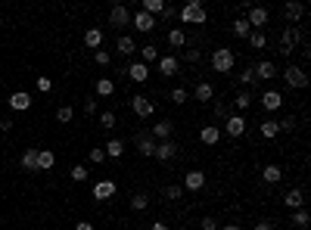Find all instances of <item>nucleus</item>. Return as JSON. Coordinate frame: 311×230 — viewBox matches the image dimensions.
<instances>
[{"label":"nucleus","instance_id":"nucleus-57","mask_svg":"<svg viewBox=\"0 0 311 230\" xmlns=\"http://www.w3.org/2000/svg\"><path fill=\"white\" fill-rule=\"evenodd\" d=\"M75 230H94V224H90V221H78Z\"/></svg>","mask_w":311,"mask_h":230},{"label":"nucleus","instance_id":"nucleus-3","mask_svg":"<svg viewBox=\"0 0 311 230\" xmlns=\"http://www.w3.org/2000/svg\"><path fill=\"white\" fill-rule=\"evenodd\" d=\"M283 78H286L289 87H296V91H305V87H308V75H305L302 65H286L283 68Z\"/></svg>","mask_w":311,"mask_h":230},{"label":"nucleus","instance_id":"nucleus-23","mask_svg":"<svg viewBox=\"0 0 311 230\" xmlns=\"http://www.w3.org/2000/svg\"><path fill=\"white\" fill-rule=\"evenodd\" d=\"M137 149H140V156H156V140L150 134H140L137 137Z\"/></svg>","mask_w":311,"mask_h":230},{"label":"nucleus","instance_id":"nucleus-17","mask_svg":"<svg viewBox=\"0 0 311 230\" xmlns=\"http://www.w3.org/2000/svg\"><path fill=\"white\" fill-rule=\"evenodd\" d=\"M262 106H265L268 112H277L280 106H283V97H280L277 91H265V94H262Z\"/></svg>","mask_w":311,"mask_h":230},{"label":"nucleus","instance_id":"nucleus-2","mask_svg":"<svg viewBox=\"0 0 311 230\" xmlns=\"http://www.w3.org/2000/svg\"><path fill=\"white\" fill-rule=\"evenodd\" d=\"M233 62H236V59H233V50H230V47H218V50L212 53V65H215V72H221V75L230 72Z\"/></svg>","mask_w":311,"mask_h":230},{"label":"nucleus","instance_id":"nucleus-9","mask_svg":"<svg viewBox=\"0 0 311 230\" xmlns=\"http://www.w3.org/2000/svg\"><path fill=\"white\" fill-rule=\"evenodd\" d=\"M109 22H112L115 28H125V25H131V13H128V7H112V13H109Z\"/></svg>","mask_w":311,"mask_h":230},{"label":"nucleus","instance_id":"nucleus-42","mask_svg":"<svg viewBox=\"0 0 311 230\" xmlns=\"http://www.w3.org/2000/svg\"><path fill=\"white\" fill-rule=\"evenodd\" d=\"M215 118H218V121H227V118H230L227 103H218V106H215Z\"/></svg>","mask_w":311,"mask_h":230},{"label":"nucleus","instance_id":"nucleus-38","mask_svg":"<svg viewBox=\"0 0 311 230\" xmlns=\"http://www.w3.org/2000/svg\"><path fill=\"white\" fill-rule=\"evenodd\" d=\"M233 103H236V106H240V109L246 112L249 106H252V94H249V91H240V94H236V100H233Z\"/></svg>","mask_w":311,"mask_h":230},{"label":"nucleus","instance_id":"nucleus-6","mask_svg":"<svg viewBox=\"0 0 311 230\" xmlns=\"http://www.w3.org/2000/svg\"><path fill=\"white\" fill-rule=\"evenodd\" d=\"M131 109H134V115H137V118H150V115L156 112V106L146 100L143 94H137V97H131Z\"/></svg>","mask_w":311,"mask_h":230},{"label":"nucleus","instance_id":"nucleus-10","mask_svg":"<svg viewBox=\"0 0 311 230\" xmlns=\"http://www.w3.org/2000/svg\"><path fill=\"white\" fill-rule=\"evenodd\" d=\"M177 156V143L174 140H162V143H156V159L159 162H168V159Z\"/></svg>","mask_w":311,"mask_h":230},{"label":"nucleus","instance_id":"nucleus-32","mask_svg":"<svg viewBox=\"0 0 311 230\" xmlns=\"http://www.w3.org/2000/svg\"><path fill=\"white\" fill-rule=\"evenodd\" d=\"M168 44H171V47H184V44H187L184 28H171V31H168Z\"/></svg>","mask_w":311,"mask_h":230},{"label":"nucleus","instance_id":"nucleus-28","mask_svg":"<svg viewBox=\"0 0 311 230\" xmlns=\"http://www.w3.org/2000/svg\"><path fill=\"white\" fill-rule=\"evenodd\" d=\"M262 178H265V184H277V181L283 178V171H280V165H265Z\"/></svg>","mask_w":311,"mask_h":230},{"label":"nucleus","instance_id":"nucleus-50","mask_svg":"<svg viewBox=\"0 0 311 230\" xmlns=\"http://www.w3.org/2000/svg\"><path fill=\"white\" fill-rule=\"evenodd\" d=\"M84 112H87V115H94V112H97V100H94V97L84 100Z\"/></svg>","mask_w":311,"mask_h":230},{"label":"nucleus","instance_id":"nucleus-12","mask_svg":"<svg viewBox=\"0 0 311 230\" xmlns=\"http://www.w3.org/2000/svg\"><path fill=\"white\" fill-rule=\"evenodd\" d=\"M184 187H187V190H193V193H196V190H203V187H206V174L199 171V168L187 171V174H184Z\"/></svg>","mask_w":311,"mask_h":230},{"label":"nucleus","instance_id":"nucleus-56","mask_svg":"<svg viewBox=\"0 0 311 230\" xmlns=\"http://www.w3.org/2000/svg\"><path fill=\"white\" fill-rule=\"evenodd\" d=\"M255 230H277V227H274L271 221H262V224H255Z\"/></svg>","mask_w":311,"mask_h":230},{"label":"nucleus","instance_id":"nucleus-8","mask_svg":"<svg viewBox=\"0 0 311 230\" xmlns=\"http://www.w3.org/2000/svg\"><path fill=\"white\" fill-rule=\"evenodd\" d=\"M125 75L131 78L134 84H143L146 78H150V65H143V62H134V65H128V68H125Z\"/></svg>","mask_w":311,"mask_h":230},{"label":"nucleus","instance_id":"nucleus-29","mask_svg":"<svg viewBox=\"0 0 311 230\" xmlns=\"http://www.w3.org/2000/svg\"><path fill=\"white\" fill-rule=\"evenodd\" d=\"M233 34H236V38H243V41H246L249 34H252V25L246 22V16H240V19L233 22Z\"/></svg>","mask_w":311,"mask_h":230},{"label":"nucleus","instance_id":"nucleus-37","mask_svg":"<svg viewBox=\"0 0 311 230\" xmlns=\"http://www.w3.org/2000/svg\"><path fill=\"white\" fill-rule=\"evenodd\" d=\"M56 118L63 121V125H69V121L75 118V109H72V106H59V109H56Z\"/></svg>","mask_w":311,"mask_h":230},{"label":"nucleus","instance_id":"nucleus-27","mask_svg":"<svg viewBox=\"0 0 311 230\" xmlns=\"http://www.w3.org/2000/svg\"><path fill=\"white\" fill-rule=\"evenodd\" d=\"M259 131H262V137H265V140H274V137L280 134V128H277V121H274V118H265Z\"/></svg>","mask_w":311,"mask_h":230},{"label":"nucleus","instance_id":"nucleus-11","mask_svg":"<svg viewBox=\"0 0 311 230\" xmlns=\"http://www.w3.org/2000/svg\"><path fill=\"white\" fill-rule=\"evenodd\" d=\"M224 131H227L230 137H243V134H246V118H243V115H230V118L224 121Z\"/></svg>","mask_w":311,"mask_h":230},{"label":"nucleus","instance_id":"nucleus-18","mask_svg":"<svg viewBox=\"0 0 311 230\" xmlns=\"http://www.w3.org/2000/svg\"><path fill=\"white\" fill-rule=\"evenodd\" d=\"M283 13H286V19H289V25H296L302 16H305V7L299 4V0H289V4L283 7Z\"/></svg>","mask_w":311,"mask_h":230},{"label":"nucleus","instance_id":"nucleus-25","mask_svg":"<svg viewBox=\"0 0 311 230\" xmlns=\"http://www.w3.org/2000/svg\"><path fill=\"white\" fill-rule=\"evenodd\" d=\"M283 202H286V208H302V202H305V193L296 187V190H289L286 196H283Z\"/></svg>","mask_w":311,"mask_h":230},{"label":"nucleus","instance_id":"nucleus-55","mask_svg":"<svg viewBox=\"0 0 311 230\" xmlns=\"http://www.w3.org/2000/svg\"><path fill=\"white\" fill-rule=\"evenodd\" d=\"M0 131H4V134L13 131V121H10V118H0Z\"/></svg>","mask_w":311,"mask_h":230},{"label":"nucleus","instance_id":"nucleus-54","mask_svg":"<svg viewBox=\"0 0 311 230\" xmlns=\"http://www.w3.org/2000/svg\"><path fill=\"white\" fill-rule=\"evenodd\" d=\"M184 59H187V62H199V50H187Z\"/></svg>","mask_w":311,"mask_h":230},{"label":"nucleus","instance_id":"nucleus-51","mask_svg":"<svg viewBox=\"0 0 311 230\" xmlns=\"http://www.w3.org/2000/svg\"><path fill=\"white\" fill-rule=\"evenodd\" d=\"M240 81H243V84H252V81H255V72H252V68H243V75H240Z\"/></svg>","mask_w":311,"mask_h":230},{"label":"nucleus","instance_id":"nucleus-41","mask_svg":"<svg viewBox=\"0 0 311 230\" xmlns=\"http://www.w3.org/2000/svg\"><path fill=\"white\" fill-rule=\"evenodd\" d=\"M292 224H296V227H308V211L296 208V211H292Z\"/></svg>","mask_w":311,"mask_h":230},{"label":"nucleus","instance_id":"nucleus-1","mask_svg":"<svg viewBox=\"0 0 311 230\" xmlns=\"http://www.w3.org/2000/svg\"><path fill=\"white\" fill-rule=\"evenodd\" d=\"M177 19L184 22V25H206L209 16H206V7L199 4V0H190L187 7H180V10H177Z\"/></svg>","mask_w":311,"mask_h":230},{"label":"nucleus","instance_id":"nucleus-35","mask_svg":"<svg viewBox=\"0 0 311 230\" xmlns=\"http://www.w3.org/2000/svg\"><path fill=\"white\" fill-rule=\"evenodd\" d=\"M103 152H106V156H112V159H118V156L125 152V143H121V140H109Z\"/></svg>","mask_w":311,"mask_h":230},{"label":"nucleus","instance_id":"nucleus-46","mask_svg":"<svg viewBox=\"0 0 311 230\" xmlns=\"http://www.w3.org/2000/svg\"><path fill=\"white\" fill-rule=\"evenodd\" d=\"M94 59H97V65H109V62H112V56H109L106 50H94Z\"/></svg>","mask_w":311,"mask_h":230},{"label":"nucleus","instance_id":"nucleus-20","mask_svg":"<svg viewBox=\"0 0 311 230\" xmlns=\"http://www.w3.org/2000/svg\"><path fill=\"white\" fill-rule=\"evenodd\" d=\"M10 106H13V109H16V112H25V109H28V106H31V97H28L25 91H16V94L10 97Z\"/></svg>","mask_w":311,"mask_h":230},{"label":"nucleus","instance_id":"nucleus-22","mask_svg":"<svg viewBox=\"0 0 311 230\" xmlns=\"http://www.w3.org/2000/svg\"><path fill=\"white\" fill-rule=\"evenodd\" d=\"M53 165H56V156H53V149H38V171H50Z\"/></svg>","mask_w":311,"mask_h":230},{"label":"nucleus","instance_id":"nucleus-47","mask_svg":"<svg viewBox=\"0 0 311 230\" xmlns=\"http://www.w3.org/2000/svg\"><path fill=\"white\" fill-rule=\"evenodd\" d=\"M38 91H41V94H50V91H53V81H50L47 75H41V78H38Z\"/></svg>","mask_w":311,"mask_h":230},{"label":"nucleus","instance_id":"nucleus-45","mask_svg":"<svg viewBox=\"0 0 311 230\" xmlns=\"http://www.w3.org/2000/svg\"><path fill=\"white\" fill-rule=\"evenodd\" d=\"M72 181H78V184L87 181V168H84V165H75V168H72Z\"/></svg>","mask_w":311,"mask_h":230},{"label":"nucleus","instance_id":"nucleus-31","mask_svg":"<svg viewBox=\"0 0 311 230\" xmlns=\"http://www.w3.org/2000/svg\"><path fill=\"white\" fill-rule=\"evenodd\" d=\"M168 100H171L174 106H184V103L190 100V91H187V87H174V91L168 94Z\"/></svg>","mask_w":311,"mask_h":230},{"label":"nucleus","instance_id":"nucleus-39","mask_svg":"<svg viewBox=\"0 0 311 230\" xmlns=\"http://www.w3.org/2000/svg\"><path fill=\"white\" fill-rule=\"evenodd\" d=\"M146 205H150V196H146V193H137V196L131 199V208H134V211H143Z\"/></svg>","mask_w":311,"mask_h":230},{"label":"nucleus","instance_id":"nucleus-19","mask_svg":"<svg viewBox=\"0 0 311 230\" xmlns=\"http://www.w3.org/2000/svg\"><path fill=\"white\" fill-rule=\"evenodd\" d=\"M215 97V87L209 84V81H199L196 87H193V100H199V103H209Z\"/></svg>","mask_w":311,"mask_h":230},{"label":"nucleus","instance_id":"nucleus-13","mask_svg":"<svg viewBox=\"0 0 311 230\" xmlns=\"http://www.w3.org/2000/svg\"><path fill=\"white\" fill-rule=\"evenodd\" d=\"M171 134H174V121H159V125H153V140H171Z\"/></svg>","mask_w":311,"mask_h":230},{"label":"nucleus","instance_id":"nucleus-43","mask_svg":"<svg viewBox=\"0 0 311 230\" xmlns=\"http://www.w3.org/2000/svg\"><path fill=\"white\" fill-rule=\"evenodd\" d=\"M180 193H184V187L168 184V187H165V199H180Z\"/></svg>","mask_w":311,"mask_h":230},{"label":"nucleus","instance_id":"nucleus-44","mask_svg":"<svg viewBox=\"0 0 311 230\" xmlns=\"http://www.w3.org/2000/svg\"><path fill=\"white\" fill-rule=\"evenodd\" d=\"M100 125H103L106 131H109V128H115V112H103V115H100Z\"/></svg>","mask_w":311,"mask_h":230},{"label":"nucleus","instance_id":"nucleus-21","mask_svg":"<svg viewBox=\"0 0 311 230\" xmlns=\"http://www.w3.org/2000/svg\"><path fill=\"white\" fill-rule=\"evenodd\" d=\"M199 140H203V143H206V146H215V143H218V140H221V131H218L215 125H206L203 131H199Z\"/></svg>","mask_w":311,"mask_h":230},{"label":"nucleus","instance_id":"nucleus-4","mask_svg":"<svg viewBox=\"0 0 311 230\" xmlns=\"http://www.w3.org/2000/svg\"><path fill=\"white\" fill-rule=\"evenodd\" d=\"M299 41H302V31H299L296 25H286L283 34H280V47H283L280 53H292V47H296Z\"/></svg>","mask_w":311,"mask_h":230},{"label":"nucleus","instance_id":"nucleus-36","mask_svg":"<svg viewBox=\"0 0 311 230\" xmlns=\"http://www.w3.org/2000/svg\"><path fill=\"white\" fill-rule=\"evenodd\" d=\"M246 41H249V44H252L255 50H262V47L268 44V38H265V31H252V34H249V38H246Z\"/></svg>","mask_w":311,"mask_h":230},{"label":"nucleus","instance_id":"nucleus-33","mask_svg":"<svg viewBox=\"0 0 311 230\" xmlns=\"http://www.w3.org/2000/svg\"><path fill=\"white\" fill-rule=\"evenodd\" d=\"M97 94H100V97H112V94H115L112 78H100V81H97Z\"/></svg>","mask_w":311,"mask_h":230},{"label":"nucleus","instance_id":"nucleus-58","mask_svg":"<svg viewBox=\"0 0 311 230\" xmlns=\"http://www.w3.org/2000/svg\"><path fill=\"white\" fill-rule=\"evenodd\" d=\"M143 230H168V224H150V227H143Z\"/></svg>","mask_w":311,"mask_h":230},{"label":"nucleus","instance_id":"nucleus-16","mask_svg":"<svg viewBox=\"0 0 311 230\" xmlns=\"http://www.w3.org/2000/svg\"><path fill=\"white\" fill-rule=\"evenodd\" d=\"M177 68H180V59L177 56H159V72L162 75H177Z\"/></svg>","mask_w":311,"mask_h":230},{"label":"nucleus","instance_id":"nucleus-59","mask_svg":"<svg viewBox=\"0 0 311 230\" xmlns=\"http://www.w3.org/2000/svg\"><path fill=\"white\" fill-rule=\"evenodd\" d=\"M224 230H243V227H240V224H227Z\"/></svg>","mask_w":311,"mask_h":230},{"label":"nucleus","instance_id":"nucleus-34","mask_svg":"<svg viewBox=\"0 0 311 230\" xmlns=\"http://www.w3.org/2000/svg\"><path fill=\"white\" fill-rule=\"evenodd\" d=\"M162 10H165V4H162V0H143V13H150L153 19H156Z\"/></svg>","mask_w":311,"mask_h":230},{"label":"nucleus","instance_id":"nucleus-48","mask_svg":"<svg viewBox=\"0 0 311 230\" xmlns=\"http://www.w3.org/2000/svg\"><path fill=\"white\" fill-rule=\"evenodd\" d=\"M199 227H203V230H218V221H215V218H209V215H206V218H203V221H199Z\"/></svg>","mask_w":311,"mask_h":230},{"label":"nucleus","instance_id":"nucleus-14","mask_svg":"<svg viewBox=\"0 0 311 230\" xmlns=\"http://www.w3.org/2000/svg\"><path fill=\"white\" fill-rule=\"evenodd\" d=\"M252 72H255V78H265V81H271V78H277V65H274L271 59H262L259 65L252 68Z\"/></svg>","mask_w":311,"mask_h":230},{"label":"nucleus","instance_id":"nucleus-15","mask_svg":"<svg viewBox=\"0 0 311 230\" xmlns=\"http://www.w3.org/2000/svg\"><path fill=\"white\" fill-rule=\"evenodd\" d=\"M115 196V184L112 181H97L94 184V199H112Z\"/></svg>","mask_w":311,"mask_h":230},{"label":"nucleus","instance_id":"nucleus-52","mask_svg":"<svg viewBox=\"0 0 311 230\" xmlns=\"http://www.w3.org/2000/svg\"><path fill=\"white\" fill-rule=\"evenodd\" d=\"M277 128H280V131H292V128H296V121H292V118H283V121H277Z\"/></svg>","mask_w":311,"mask_h":230},{"label":"nucleus","instance_id":"nucleus-40","mask_svg":"<svg viewBox=\"0 0 311 230\" xmlns=\"http://www.w3.org/2000/svg\"><path fill=\"white\" fill-rule=\"evenodd\" d=\"M146 62H159V50H156L153 44L143 47V65H146Z\"/></svg>","mask_w":311,"mask_h":230},{"label":"nucleus","instance_id":"nucleus-5","mask_svg":"<svg viewBox=\"0 0 311 230\" xmlns=\"http://www.w3.org/2000/svg\"><path fill=\"white\" fill-rule=\"evenodd\" d=\"M246 13H249L246 22L252 25V31H262V28L268 25V10H265V7H249Z\"/></svg>","mask_w":311,"mask_h":230},{"label":"nucleus","instance_id":"nucleus-30","mask_svg":"<svg viewBox=\"0 0 311 230\" xmlns=\"http://www.w3.org/2000/svg\"><path fill=\"white\" fill-rule=\"evenodd\" d=\"M22 168L25 171H38V149H25L22 152Z\"/></svg>","mask_w":311,"mask_h":230},{"label":"nucleus","instance_id":"nucleus-7","mask_svg":"<svg viewBox=\"0 0 311 230\" xmlns=\"http://www.w3.org/2000/svg\"><path fill=\"white\" fill-rule=\"evenodd\" d=\"M131 25H134L137 31H143V34H150V31L156 28V19H153L150 13H143V10H140V13H134V16H131Z\"/></svg>","mask_w":311,"mask_h":230},{"label":"nucleus","instance_id":"nucleus-24","mask_svg":"<svg viewBox=\"0 0 311 230\" xmlns=\"http://www.w3.org/2000/svg\"><path fill=\"white\" fill-rule=\"evenodd\" d=\"M84 44H87L90 50H100V44H103V31H100V28H87V31H84Z\"/></svg>","mask_w":311,"mask_h":230},{"label":"nucleus","instance_id":"nucleus-53","mask_svg":"<svg viewBox=\"0 0 311 230\" xmlns=\"http://www.w3.org/2000/svg\"><path fill=\"white\" fill-rule=\"evenodd\" d=\"M162 16H165V19H168V22H171V19H177V10H174V7H168V4H165V10H162Z\"/></svg>","mask_w":311,"mask_h":230},{"label":"nucleus","instance_id":"nucleus-49","mask_svg":"<svg viewBox=\"0 0 311 230\" xmlns=\"http://www.w3.org/2000/svg\"><path fill=\"white\" fill-rule=\"evenodd\" d=\"M103 159H106V152H103V149H90V162H94V165H100Z\"/></svg>","mask_w":311,"mask_h":230},{"label":"nucleus","instance_id":"nucleus-26","mask_svg":"<svg viewBox=\"0 0 311 230\" xmlns=\"http://www.w3.org/2000/svg\"><path fill=\"white\" fill-rule=\"evenodd\" d=\"M115 50L121 53V56H131V53L137 50V44H134V38H128V34H121V38H118V44H115Z\"/></svg>","mask_w":311,"mask_h":230}]
</instances>
